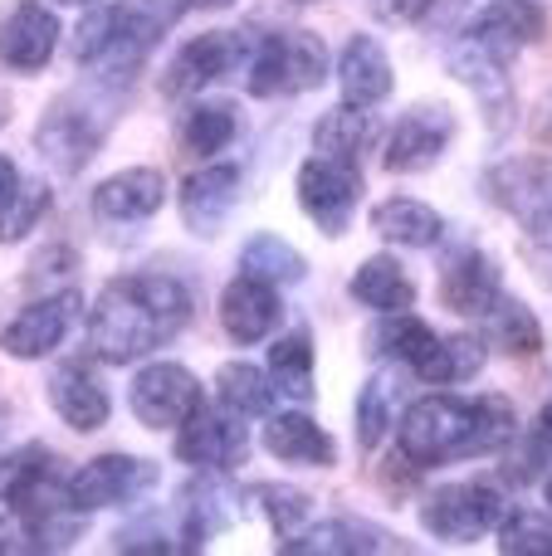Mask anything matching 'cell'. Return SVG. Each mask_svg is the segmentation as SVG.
Returning a JSON list of instances; mask_svg holds the SVG:
<instances>
[{
	"label": "cell",
	"mask_w": 552,
	"mask_h": 556,
	"mask_svg": "<svg viewBox=\"0 0 552 556\" xmlns=\"http://www.w3.org/2000/svg\"><path fill=\"white\" fill-rule=\"evenodd\" d=\"M191 288L172 274H117L88 307V356L103 366H137L191 327Z\"/></svg>",
	"instance_id": "obj_1"
},
{
	"label": "cell",
	"mask_w": 552,
	"mask_h": 556,
	"mask_svg": "<svg viewBox=\"0 0 552 556\" xmlns=\"http://www.w3.org/2000/svg\"><path fill=\"white\" fill-rule=\"evenodd\" d=\"M397 454L411 469H446V464L489 459L518 440V410L509 395H421L391 425Z\"/></svg>",
	"instance_id": "obj_2"
},
{
	"label": "cell",
	"mask_w": 552,
	"mask_h": 556,
	"mask_svg": "<svg viewBox=\"0 0 552 556\" xmlns=\"http://www.w3.org/2000/svg\"><path fill=\"white\" fill-rule=\"evenodd\" d=\"M191 15L186 0H98L74 29V68L103 84H133L152 49Z\"/></svg>",
	"instance_id": "obj_3"
},
{
	"label": "cell",
	"mask_w": 552,
	"mask_h": 556,
	"mask_svg": "<svg viewBox=\"0 0 552 556\" xmlns=\"http://www.w3.org/2000/svg\"><path fill=\"white\" fill-rule=\"evenodd\" d=\"M117 84H103L93 78L88 88H68L59 93L54 103L39 113V127H35V147L45 156V166L54 176H78L93 166V156L103 152L108 132L117 123V98H113Z\"/></svg>",
	"instance_id": "obj_4"
},
{
	"label": "cell",
	"mask_w": 552,
	"mask_h": 556,
	"mask_svg": "<svg viewBox=\"0 0 552 556\" xmlns=\"http://www.w3.org/2000/svg\"><path fill=\"white\" fill-rule=\"evenodd\" d=\"M333 74L328 45L313 29H269L254 35L250 59H244V93L250 98H299L323 88Z\"/></svg>",
	"instance_id": "obj_5"
},
{
	"label": "cell",
	"mask_w": 552,
	"mask_h": 556,
	"mask_svg": "<svg viewBox=\"0 0 552 556\" xmlns=\"http://www.w3.org/2000/svg\"><path fill=\"white\" fill-rule=\"evenodd\" d=\"M250 45H254L250 29H201V35H191L166 59L156 88H162V98H172V103H191V98H201L205 88L221 84V78L244 74Z\"/></svg>",
	"instance_id": "obj_6"
},
{
	"label": "cell",
	"mask_w": 552,
	"mask_h": 556,
	"mask_svg": "<svg viewBox=\"0 0 552 556\" xmlns=\"http://www.w3.org/2000/svg\"><path fill=\"white\" fill-rule=\"evenodd\" d=\"M293 201H299L303 220H313V230L323 240H342L362 205L357 162H338V156H323V152L303 156L299 172H293Z\"/></svg>",
	"instance_id": "obj_7"
},
{
	"label": "cell",
	"mask_w": 552,
	"mask_h": 556,
	"mask_svg": "<svg viewBox=\"0 0 552 556\" xmlns=\"http://www.w3.org/2000/svg\"><path fill=\"white\" fill-rule=\"evenodd\" d=\"M156 483H162V469L142 454H98V459L68 469V503L78 513H108V508H137L142 498H152Z\"/></svg>",
	"instance_id": "obj_8"
},
{
	"label": "cell",
	"mask_w": 552,
	"mask_h": 556,
	"mask_svg": "<svg viewBox=\"0 0 552 556\" xmlns=\"http://www.w3.org/2000/svg\"><path fill=\"white\" fill-rule=\"evenodd\" d=\"M509 513V498L494 489V483H446V489H430L421 498V528L436 542H450V547H465V542H479L499 528V518Z\"/></svg>",
	"instance_id": "obj_9"
},
{
	"label": "cell",
	"mask_w": 552,
	"mask_h": 556,
	"mask_svg": "<svg viewBox=\"0 0 552 556\" xmlns=\"http://www.w3.org/2000/svg\"><path fill=\"white\" fill-rule=\"evenodd\" d=\"M460 117L450 103H411L406 113L391 123L387 142H381V166L391 176H421L430 166L446 162V152L455 147Z\"/></svg>",
	"instance_id": "obj_10"
},
{
	"label": "cell",
	"mask_w": 552,
	"mask_h": 556,
	"mask_svg": "<svg viewBox=\"0 0 552 556\" xmlns=\"http://www.w3.org/2000/svg\"><path fill=\"white\" fill-rule=\"evenodd\" d=\"M172 454L191 473H235L250 459V425L240 415H230L225 405H201L176 425Z\"/></svg>",
	"instance_id": "obj_11"
},
{
	"label": "cell",
	"mask_w": 552,
	"mask_h": 556,
	"mask_svg": "<svg viewBox=\"0 0 552 556\" xmlns=\"http://www.w3.org/2000/svg\"><path fill=\"white\" fill-rule=\"evenodd\" d=\"M205 405V386L181 362H147L127 386V410L147 430H176L191 410Z\"/></svg>",
	"instance_id": "obj_12"
},
{
	"label": "cell",
	"mask_w": 552,
	"mask_h": 556,
	"mask_svg": "<svg viewBox=\"0 0 552 556\" xmlns=\"http://www.w3.org/2000/svg\"><path fill=\"white\" fill-rule=\"evenodd\" d=\"M78 307H84V293L74 283L54 288V293H39L35 303H25L5 327H0V352L10 362H39V356L59 352L64 337L74 332Z\"/></svg>",
	"instance_id": "obj_13"
},
{
	"label": "cell",
	"mask_w": 552,
	"mask_h": 556,
	"mask_svg": "<svg viewBox=\"0 0 552 556\" xmlns=\"http://www.w3.org/2000/svg\"><path fill=\"white\" fill-rule=\"evenodd\" d=\"M548 5L538 0H489L469 15V25L460 29V39H469L475 49H485L499 64H514L524 49L543 45L548 39Z\"/></svg>",
	"instance_id": "obj_14"
},
{
	"label": "cell",
	"mask_w": 552,
	"mask_h": 556,
	"mask_svg": "<svg viewBox=\"0 0 552 556\" xmlns=\"http://www.w3.org/2000/svg\"><path fill=\"white\" fill-rule=\"evenodd\" d=\"M436 293H440V307H446V313L479 323V317L504 298V269H499V260L489 250L460 244V250H450L446 260H440Z\"/></svg>",
	"instance_id": "obj_15"
},
{
	"label": "cell",
	"mask_w": 552,
	"mask_h": 556,
	"mask_svg": "<svg viewBox=\"0 0 552 556\" xmlns=\"http://www.w3.org/2000/svg\"><path fill=\"white\" fill-rule=\"evenodd\" d=\"M446 68L469 88V93H475L479 117H485L489 137L514 132V123H518V93H514V78H509V64L489 59L485 49H475L469 39H455V45L446 49Z\"/></svg>",
	"instance_id": "obj_16"
},
{
	"label": "cell",
	"mask_w": 552,
	"mask_h": 556,
	"mask_svg": "<svg viewBox=\"0 0 552 556\" xmlns=\"http://www.w3.org/2000/svg\"><path fill=\"white\" fill-rule=\"evenodd\" d=\"M59 39H64V25H59L54 5H45V0H15L0 15V68H10V74H39L59 54Z\"/></svg>",
	"instance_id": "obj_17"
},
{
	"label": "cell",
	"mask_w": 552,
	"mask_h": 556,
	"mask_svg": "<svg viewBox=\"0 0 552 556\" xmlns=\"http://www.w3.org/2000/svg\"><path fill=\"white\" fill-rule=\"evenodd\" d=\"M244 191V172L235 162H205L196 166L191 176L176 191V211H181V225L201 240H215L225 230V220L235 215Z\"/></svg>",
	"instance_id": "obj_18"
},
{
	"label": "cell",
	"mask_w": 552,
	"mask_h": 556,
	"mask_svg": "<svg viewBox=\"0 0 552 556\" xmlns=\"http://www.w3.org/2000/svg\"><path fill=\"white\" fill-rule=\"evenodd\" d=\"M162 205H166L162 166H123L117 176L98 181L88 211H93V220L108 225V230H137V225L156 220Z\"/></svg>",
	"instance_id": "obj_19"
},
{
	"label": "cell",
	"mask_w": 552,
	"mask_h": 556,
	"mask_svg": "<svg viewBox=\"0 0 552 556\" xmlns=\"http://www.w3.org/2000/svg\"><path fill=\"white\" fill-rule=\"evenodd\" d=\"M284 288L264 283L254 274H235L230 283L221 288V327L235 346H260L279 332L284 323Z\"/></svg>",
	"instance_id": "obj_20"
},
{
	"label": "cell",
	"mask_w": 552,
	"mask_h": 556,
	"mask_svg": "<svg viewBox=\"0 0 552 556\" xmlns=\"http://www.w3.org/2000/svg\"><path fill=\"white\" fill-rule=\"evenodd\" d=\"M49 410L68 425L74 434H98L108 420H113V395L103 391L98 371L88 362H64L49 371Z\"/></svg>",
	"instance_id": "obj_21"
},
{
	"label": "cell",
	"mask_w": 552,
	"mask_h": 556,
	"mask_svg": "<svg viewBox=\"0 0 552 556\" xmlns=\"http://www.w3.org/2000/svg\"><path fill=\"white\" fill-rule=\"evenodd\" d=\"M279 552L284 556H372V552H406V542L367 518H328L284 538Z\"/></svg>",
	"instance_id": "obj_22"
},
{
	"label": "cell",
	"mask_w": 552,
	"mask_h": 556,
	"mask_svg": "<svg viewBox=\"0 0 552 556\" xmlns=\"http://www.w3.org/2000/svg\"><path fill=\"white\" fill-rule=\"evenodd\" d=\"M479 191H485L489 205H499L504 215H514L524 225L528 215H538L552 201V162L548 156H504L485 172Z\"/></svg>",
	"instance_id": "obj_23"
},
{
	"label": "cell",
	"mask_w": 552,
	"mask_h": 556,
	"mask_svg": "<svg viewBox=\"0 0 552 556\" xmlns=\"http://www.w3.org/2000/svg\"><path fill=\"white\" fill-rule=\"evenodd\" d=\"M333 74H338L342 103H352V108H381L391 98V88H397V68H391L387 45L377 35H367V29L348 35Z\"/></svg>",
	"instance_id": "obj_24"
},
{
	"label": "cell",
	"mask_w": 552,
	"mask_h": 556,
	"mask_svg": "<svg viewBox=\"0 0 552 556\" xmlns=\"http://www.w3.org/2000/svg\"><path fill=\"white\" fill-rule=\"evenodd\" d=\"M264 450L289 469H333L338 464V440L303 410L264 415Z\"/></svg>",
	"instance_id": "obj_25"
},
{
	"label": "cell",
	"mask_w": 552,
	"mask_h": 556,
	"mask_svg": "<svg viewBox=\"0 0 552 556\" xmlns=\"http://www.w3.org/2000/svg\"><path fill=\"white\" fill-rule=\"evenodd\" d=\"M367 225L377 240L397 244V250H436V244H446V235H450L446 215H440L436 205L416 201V195H387V201H377L367 215Z\"/></svg>",
	"instance_id": "obj_26"
},
{
	"label": "cell",
	"mask_w": 552,
	"mask_h": 556,
	"mask_svg": "<svg viewBox=\"0 0 552 556\" xmlns=\"http://www.w3.org/2000/svg\"><path fill=\"white\" fill-rule=\"evenodd\" d=\"M348 293L367 313H406V307H416V278L406 274L397 254H372L348 278Z\"/></svg>",
	"instance_id": "obj_27"
},
{
	"label": "cell",
	"mask_w": 552,
	"mask_h": 556,
	"mask_svg": "<svg viewBox=\"0 0 552 556\" xmlns=\"http://www.w3.org/2000/svg\"><path fill=\"white\" fill-rule=\"evenodd\" d=\"M489 366V342L475 332H455V337H436L430 352L411 366L421 386H460V381H475L479 371Z\"/></svg>",
	"instance_id": "obj_28"
},
{
	"label": "cell",
	"mask_w": 552,
	"mask_h": 556,
	"mask_svg": "<svg viewBox=\"0 0 552 556\" xmlns=\"http://www.w3.org/2000/svg\"><path fill=\"white\" fill-rule=\"evenodd\" d=\"M176 137H181V147L191 156L211 162V156H221L225 147L240 137V108L225 103V98H191L186 113H181Z\"/></svg>",
	"instance_id": "obj_29"
},
{
	"label": "cell",
	"mask_w": 552,
	"mask_h": 556,
	"mask_svg": "<svg viewBox=\"0 0 552 556\" xmlns=\"http://www.w3.org/2000/svg\"><path fill=\"white\" fill-rule=\"evenodd\" d=\"M274 391L289 401H313L318 395V352H313L309 332H284L269 337V356H264Z\"/></svg>",
	"instance_id": "obj_30"
},
{
	"label": "cell",
	"mask_w": 552,
	"mask_h": 556,
	"mask_svg": "<svg viewBox=\"0 0 552 556\" xmlns=\"http://www.w3.org/2000/svg\"><path fill=\"white\" fill-rule=\"evenodd\" d=\"M436 327L426 323V317H416L406 307V313H377V323L367 327V352L377 356V362H397V366H416L421 356L430 352V342H436Z\"/></svg>",
	"instance_id": "obj_31"
},
{
	"label": "cell",
	"mask_w": 552,
	"mask_h": 556,
	"mask_svg": "<svg viewBox=\"0 0 552 556\" xmlns=\"http://www.w3.org/2000/svg\"><path fill=\"white\" fill-rule=\"evenodd\" d=\"M479 323H485V342L499 346V352H509V356H518V362L543 352V323H538L534 307H528L524 298H514L509 288Z\"/></svg>",
	"instance_id": "obj_32"
},
{
	"label": "cell",
	"mask_w": 552,
	"mask_h": 556,
	"mask_svg": "<svg viewBox=\"0 0 552 556\" xmlns=\"http://www.w3.org/2000/svg\"><path fill=\"white\" fill-rule=\"evenodd\" d=\"M274 395L279 391H274L269 371L254 362H225L215 371V405H225L240 420H264L274 410Z\"/></svg>",
	"instance_id": "obj_33"
},
{
	"label": "cell",
	"mask_w": 552,
	"mask_h": 556,
	"mask_svg": "<svg viewBox=\"0 0 552 556\" xmlns=\"http://www.w3.org/2000/svg\"><path fill=\"white\" fill-rule=\"evenodd\" d=\"M372 137H377L372 108L338 103V108H328V113L313 123V152L338 156V162H357V156L372 147Z\"/></svg>",
	"instance_id": "obj_34"
},
{
	"label": "cell",
	"mask_w": 552,
	"mask_h": 556,
	"mask_svg": "<svg viewBox=\"0 0 552 556\" xmlns=\"http://www.w3.org/2000/svg\"><path fill=\"white\" fill-rule=\"evenodd\" d=\"M240 269L254 274V278H264V283H274V288H293V283H303V278H309V260H303V254L293 250L284 235L260 230V235H250V240H244Z\"/></svg>",
	"instance_id": "obj_35"
},
{
	"label": "cell",
	"mask_w": 552,
	"mask_h": 556,
	"mask_svg": "<svg viewBox=\"0 0 552 556\" xmlns=\"http://www.w3.org/2000/svg\"><path fill=\"white\" fill-rule=\"evenodd\" d=\"M494 538L504 556H552V508H509Z\"/></svg>",
	"instance_id": "obj_36"
},
{
	"label": "cell",
	"mask_w": 552,
	"mask_h": 556,
	"mask_svg": "<svg viewBox=\"0 0 552 556\" xmlns=\"http://www.w3.org/2000/svg\"><path fill=\"white\" fill-rule=\"evenodd\" d=\"M352 425H357V444L362 450H381L391 440V425H397V405H391V386L381 376H372L357 391V405H352Z\"/></svg>",
	"instance_id": "obj_37"
},
{
	"label": "cell",
	"mask_w": 552,
	"mask_h": 556,
	"mask_svg": "<svg viewBox=\"0 0 552 556\" xmlns=\"http://www.w3.org/2000/svg\"><path fill=\"white\" fill-rule=\"evenodd\" d=\"M113 552H133V556H186L191 542H186L181 522L166 518H142V522H127L123 532H113Z\"/></svg>",
	"instance_id": "obj_38"
},
{
	"label": "cell",
	"mask_w": 552,
	"mask_h": 556,
	"mask_svg": "<svg viewBox=\"0 0 552 556\" xmlns=\"http://www.w3.org/2000/svg\"><path fill=\"white\" fill-rule=\"evenodd\" d=\"M254 498H260L264 518H269V528L279 542L313 522V493L293 489V483H264V489H254Z\"/></svg>",
	"instance_id": "obj_39"
},
{
	"label": "cell",
	"mask_w": 552,
	"mask_h": 556,
	"mask_svg": "<svg viewBox=\"0 0 552 556\" xmlns=\"http://www.w3.org/2000/svg\"><path fill=\"white\" fill-rule=\"evenodd\" d=\"M49 181H20V191L10 195V205L0 211V244H20L39 230V220L49 215Z\"/></svg>",
	"instance_id": "obj_40"
},
{
	"label": "cell",
	"mask_w": 552,
	"mask_h": 556,
	"mask_svg": "<svg viewBox=\"0 0 552 556\" xmlns=\"http://www.w3.org/2000/svg\"><path fill=\"white\" fill-rule=\"evenodd\" d=\"M524 254L534 260L538 274L552 278V201L538 215H528L524 220Z\"/></svg>",
	"instance_id": "obj_41"
},
{
	"label": "cell",
	"mask_w": 552,
	"mask_h": 556,
	"mask_svg": "<svg viewBox=\"0 0 552 556\" xmlns=\"http://www.w3.org/2000/svg\"><path fill=\"white\" fill-rule=\"evenodd\" d=\"M430 10H436V0H372V15L387 25H416Z\"/></svg>",
	"instance_id": "obj_42"
},
{
	"label": "cell",
	"mask_w": 552,
	"mask_h": 556,
	"mask_svg": "<svg viewBox=\"0 0 552 556\" xmlns=\"http://www.w3.org/2000/svg\"><path fill=\"white\" fill-rule=\"evenodd\" d=\"M20 181H25V176H20V166L10 162L5 152H0V211H5V205H10V195L20 191Z\"/></svg>",
	"instance_id": "obj_43"
},
{
	"label": "cell",
	"mask_w": 552,
	"mask_h": 556,
	"mask_svg": "<svg viewBox=\"0 0 552 556\" xmlns=\"http://www.w3.org/2000/svg\"><path fill=\"white\" fill-rule=\"evenodd\" d=\"M534 440L543 444V450H552V395L543 401V410H538V420H534Z\"/></svg>",
	"instance_id": "obj_44"
},
{
	"label": "cell",
	"mask_w": 552,
	"mask_h": 556,
	"mask_svg": "<svg viewBox=\"0 0 552 556\" xmlns=\"http://www.w3.org/2000/svg\"><path fill=\"white\" fill-rule=\"evenodd\" d=\"M235 0H186V10H205V15H211V10H230Z\"/></svg>",
	"instance_id": "obj_45"
},
{
	"label": "cell",
	"mask_w": 552,
	"mask_h": 556,
	"mask_svg": "<svg viewBox=\"0 0 552 556\" xmlns=\"http://www.w3.org/2000/svg\"><path fill=\"white\" fill-rule=\"evenodd\" d=\"M54 5H84L88 10V5H98V0H54Z\"/></svg>",
	"instance_id": "obj_46"
},
{
	"label": "cell",
	"mask_w": 552,
	"mask_h": 556,
	"mask_svg": "<svg viewBox=\"0 0 552 556\" xmlns=\"http://www.w3.org/2000/svg\"><path fill=\"white\" fill-rule=\"evenodd\" d=\"M543 503H548V508H552V473H548V479H543Z\"/></svg>",
	"instance_id": "obj_47"
},
{
	"label": "cell",
	"mask_w": 552,
	"mask_h": 556,
	"mask_svg": "<svg viewBox=\"0 0 552 556\" xmlns=\"http://www.w3.org/2000/svg\"><path fill=\"white\" fill-rule=\"evenodd\" d=\"M5 415H10V405H5V401H0V430H5Z\"/></svg>",
	"instance_id": "obj_48"
},
{
	"label": "cell",
	"mask_w": 552,
	"mask_h": 556,
	"mask_svg": "<svg viewBox=\"0 0 552 556\" xmlns=\"http://www.w3.org/2000/svg\"><path fill=\"white\" fill-rule=\"evenodd\" d=\"M10 123V113H5V103H0V127H5Z\"/></svg>",
	"instance_id": "obj_49"
},
{
	"label": "cell",
	"mask_w": 552,
	"mask_h": 556,
	"mask_svg": "<svg viewBox=\"0 0 552 556\" xmlns=\"http://www.w3.org/2000/svg\"><path fill=\"white\" fill-rule=\"evenodd\" d=\"M293 5H313V0H293Z\"/></svg>",
	"instance_id": "obj_50"
}]
</instances>
